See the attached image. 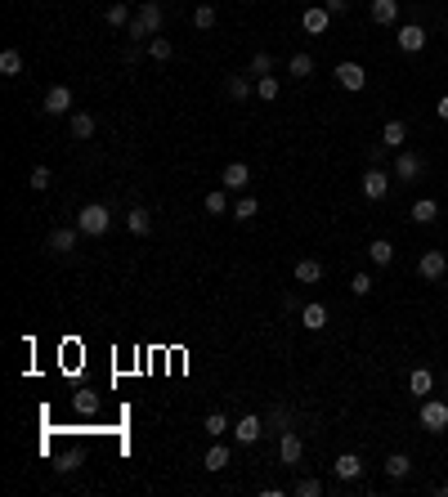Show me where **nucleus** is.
Here are the masks:
<instances>
[{"instance_id": "1", "label": "nucleus", "mask_w": 448, "mask_h": 497, "mask_svg": "<svg viewBox=\"0 0 448 497\" xmlns=\"http://www.w3.org/2000/svg\"><path fill=\"white\" fill-rule=\"evenodd\" d=\"M162 22H166V9L157 5V0H143L135 9V18H130V36H135V45L143 36H162Z\"/></svg>"}, {"instance_id": "2", "label": "nucleus", "mask_w": 448, "mask_h": 497, "mask_svg": "<svg viewBox=\"0 0 448 497\" xmlns=\"http://www.w3.org/2000/svg\"><path fill=\"white\" fill-rule=\"evenodd\" d=\"M108 224H113V211H108L103 202H90V206H81V211H77V228L86 238H103Z\"/></svg>"}, {"instance_id": "3", "label": "nucleus", "mask_w": 448, "mask_h": 497, "mask_svg": "<svg viewBox=\"0 0 448 497\" xmlns=\"http://www.w3.org/2000/svg\"><path fill=\"white\" fill-rule=\"evenodd\" d=\"M421 430H430V434L448 430V404L444 399H421Z\"/></svg>"}, {"instance_id": "4", "label": "nucleus", "mask_w": 448, "mask_h": 497, "mask_svg": "<svg viewBox=\"0 0 448 497\" xmlns=\"http://www.w3.org/2000/svg\"><path fill=\"white\" fill-rule=\"evenodd\" d=\"M417 273L426 278V283H444V278H448V256H444V251H421Z\"/></svg>"}, {"instance_id": "5", "label": "nucleus", "mask_w": 448, "mask_h": 497, "mask_svg": "<svg viewBox=\"0 0 448 497\" xmlns=\"http://www.w3.org/2000/svg\"><path fill=\"white\" fill-rule=\"evenodd\" d=\"M300 457H305V439H300L296 430H283V434H278V462H283V466H296Z\"/></svg>"}, {"instance_id": "6", "label": "nucleus", "mask_w": 448, "mask_h": 497, "mask_svg": "<svg viewBox=\"0 0 448 497\" xmlns=\"http://www.w3.org/2000/svg\"><path fill=\"white\" fill-rule=\"evenodd\" d=\"M41 112H45V117L72 112V90H68V86H50V90H45V99H41Z\"/></svg>"}, {"instance_id": "7", "label": "nucleus", "mask_w": 448, "mask_h": 497, "mask_svg": "<svg viewBox=\"0 0 448 497\" xmlns=\"http://www.w3.org/2000/svg\"><path fill=\"white\" fill-rule=\"evenodd\" d=\"M260 434H264V421L256 417V412H247V417H238V421H233V439H238L242 448H251V444L260 439Z\"/></svg>"}, {"instance_id": "8", "label": "nucleus", "mask_w": 448, "mask_h": 497, "mask_svg": "<svg viewBox=\"0 0 448 497\" xmlns=\"http://www.w3.org/2000/svg\"><path fill=\"white\" fill-rule=\"evenodd\" d=\"M251 184V171H247V162H229L224 171H220V188H229V193H242Z\"/></svg>"}, {"instance_id": "9", "label": "nucleus", "mask_w": 448, "mask_h": 497, "mask_svg": "<svg viewBox=\"0 0 448 497\" xmlns=\"http://www.w3.org/2000/svg\"><path fill=\"white\" fill-rule=\"evenodd\" d=\"M385 193H390V175H385L381 166H372V171L363 175V198H368V202H381Z\"/></svg>"}, {"instance_id": "10", "label": "nucleus", "mask_w": 448, "mask_h": 497, "mask_svg": "<svg viewBox=\"0 0 448 497\" xmlns=\"http://www.w3.org/2000/svg\"><path fill=\"white\" fill-rule=\"evenodd\" d=\"M336 86L350 90V94H359L363 86H368V72H363L359 63H341V67H336Z\"/></svg>"}, {"instance_id": "11", "label": "nucleus", "mask_w": 448, "mask_h": 497, "mask_svg": "<svg viewBox=\"0 0 448 497\" xmlns=\"http://www.w3.org/2000/svg\"><path fill=\"white\" fill-rule=\"evenodd\" d=\"M421 171H426V157H421V153H399V162H395V179H404V184H408V179H417Z\"/></svg>"}, {"instance_id": "12", "label": "nucleus", "mask_w": 448, "mask_h": 497, "mask_svg": "<svg viewBox=\"0 0 448 497\" xmlns=\"http://www.w3.org/2000/svg\"><path fill=\"white\" fill-rule=\"evenodd\" d=\"M395 41H399V50H404V54H421V50H426V32H421L417 22L399 27V36H395Z\"/></svg>"}, {"instance_id": "13", "label": "nucleus", "mask_w": 448, "mask_h": 497, "mask_svg": "<svg viewBox=\"0 0 448 497\" xmlns=\"http://www.w3.org/2000/svg\"><path fill=\"white\" fill-rule=\"evenodd\" d=\"M77 238H81V228H77V224H72V228H54L45 247H50L54 256H72V247H77Z\"/></svg>"}, {"instance_id": "14", "label": "nucleus", "mask_w": 448, "mask_h": 497, "mask_svg": "<svg viewBox=\"0 0 448 497\" xmlns=\"http://www.w3.org/2000/svg\"><path fill=\"white\" fill-rule=\"evenodd\" d=\"M328 22H332V14H328V5H309L305 14H300V27H305L309 36H319V32H328Z\"/></svg>"}, {"instance_id": "15", "label": "nucleus", "mask_w": 448, "mask_h": 497, "mask_svg": "<svg viewBox=\"0 0 448 497\" xmlns=\"http://www.w3.org/2000/svg\"><path fill=\"white\" fill-rule=\"evenodd\" d=\"M300 323H305L309 332H323V327H328V305H319V300L300 305Z\"/></svg>"}, {"instance_id": "16", "label": "nucleus", "mask_w": 448, "mask_h": 497, "mask_svg": "<svg viewBox=\"0 0 448 497\" xmlns=\"http://www.w3.org/2000/svg\"><path fill=\"white\" fill-rule=\"evenodd\" d=\"M126 228H130L135 238L153 233V211H143V206H130V211H126Z\"/></svg>"}, {"instance_id": "17", "label": "nucleus", "mask_w": 448, "mask_h": 497, "mask_svg": "<svg viewBox=\"0 0 448 497\" xmlns=\"http://www.w3.org/2000/svg\"><path fill=\"white\" fill-rule=\"evenodd\" d=\"M372 22H377V27H390V22L399 18V0H372Z\"/></svg>"}, {"instance_id": "18", "label": "nucleus", "mask_w": 448, "mask_h": 497, "mask_svg": "<svg viewBox=\"0 0 448 497\" xmlns=\"http://www.w3.org/2000/svg\"><path fill=\"white\" fill-rule=\"evenodd\" d=\"M385 475H390V479H408V475H413V457H408V453H390V457H385Z\"/></svg>"}, {"instance_id": "19", "label": "nucleus", "mask_w": 448, "mask_h": 497, "mask_svg": "<svg viewBox=\"0 0 448 497\" xmlns=\"http://www.w3.org/2000/svg\"><path fill=\"white\" fill-rule=\"evenodd\" d=\"M224 94H229V99H238V103H247L251 94H256V86H251L247 77H238V72H233V77L224 81Z\"/></svg>"}, {"instance_id": "20", "label": "nucleus", "mask_w": 448, "mask_h": 497, "mask_svg": "<svg viewBox=\"0 0 448 497\" xmlns=\"http://www.w3.org/2000/svg\"><path fill=\"white\" fill-rule=\"evenodd\" d=\"M368 260L377 264V269H385V264L395 260V247H390L385 238H372V242H368Z\"/></svg>"}, {"instance_id": "21", "label": "nucleus", "mask_w": 448, "mask_h": 497, "mask_svg": "<svg viewBox=\"0 0 448 497\" xmlns=\"http://www.w3.org/2000/svg\"><path fill=\"white\" fill-rule=\"evenodd\" d=\"M408 390H413V394H430L435 390V372L430 368H413V372H408Z\"/></svg>"}, {"instance_id": "22", "label": "nucleus", "mask_w": 448, "mask_h": 497, "mask_svg": "<svg viewBox=\"0 0 448 497\" xmlns=\"http://www.w3.org/2000/svg\"><path fill=\"white\" fill-rule=\"evenodd\" d=\"M359 475H363V462H359L354 453H341V457H336V479L350 484V479H359Z\"/></svg>"}, {"instance_id": "23", "label": "nucleus", "mask_w": 448, "mask_h": 497, "mask_svg": "<svg viewBox=\"0 0 448 497\" xmlns=\"http://www.w3.org/2000/svg\"><path fill=\"white\" fill-rule=\"evenodd\" d=\"M94 130H99V121L90 112H72V139H94Z\"/></svg>"}, {"instance_id": "24", "label": "nucleus", "mask_w": 448, "mask_h": 497, "mask_svg": "<svg viewBox=\"0 0 448 497\" xmlns=\"http://www.w3.org/2000/svg\"><path fill=\"white\" fill-rule=\"evenodd\" d=\"M130 18H135V14H130V5H121V0H113V5L103 9V22H108V27H130Z\"/></svg>"}, {"instance_id": "25", "label": "nucleus", "mask_w": 448, "mask_h": 497, "mask_svg": "<svg viewBox=\"0 0 448 497\" xmlns=\"http://www.w3.org/2000/svg\"><path fill=\"white\" fill-rule=\"evenodd\" d=\"M296 283H300V287L323 283V264H319V260H296Z\"/></svg>"}, {"instance_id": "26", "label": "nucleus", "mask_w": 448, "mask_h": 497, "mask_svg": "<svg viewBox=\"0 0 448 497\" xmlns=\"http://www.w3.org/2000/svg\"><path fill=\"white\" fill-rule=\"evenodd\" d=\"M413 220H417V224H435V220H440V202H435V198L413 202Z\"/></svg>"}, {"instance_id": "27", "label": "nucleus", "mask_w": 448, "mask_h": 497, "mask_svg": "<svg viewBox=\"0 0 448 497\" xmlns=\"http://www.w3.org/2000/svg\"><path fill=\"white\" fill-rule=\"evenodd\" d=\"M404 139H408V126H404V121H385V130H381V143H385V148H404Z\"/></svg>"}, {"instance_id": "28", "label": "nucleus", "mask_w": 448, "mask_h": 497, "mask_svg": "<svg viewBox=\"0 0 448 497\" xmlns=\"http://www.w3.org/2000/svg\"><path fill=\"white\" fill-rule=\"evenodd\" d=\"M247 72H251V77H274V54H264V50H256V54H251V63H247Z\"/></svg>"}, {"instance_id": "29", "label": "nucleus", "mask_w": 448, "mask_h": 497, "mask_svg": "<svg viewBox=\"0 0 448 497\" xmlns=\"http://www.w3.org/2000/svg\"><path fill=\"white\" fill-rule=\"evenodd\" d=\"M287 72H292L296 81H305L309 72H314V54H305V50H300V54H292V58H287Z\"/></svg>"}, {"instance_id": "30", "label": "nucleus", "mask_w": 448, "mask_h": 497, "mask_svg": "<svg viewBox=\"0 0 448 497\" xmlns=\"http://www.w3.org/2000/svg\"><path fill=\"white\" fill-rule=\"evenodd\" d=\"M256 211H260V202H256V198H247V193H242V198L233 202V220H238V224L256 220Z\"/></svg>"}, {"instance_id": "31", "label": "nucleus", "mask_w": 448, "mask_h": 497, "mask_svg": "<svg viewBox=\"0 0 448 497\" xmlns=\"http://www.w3.org/2000/svg\"><path fill=\"white\" fill-rule=\"evenodd\" d=\"M0 77H9V81L23 77V54H18V50H5V54H0Z\"/></svg>"}, {"instance_id": "32", "label": "nucleus", "mask_w": 448, "mask_h": 497, "mask_svg": "<svg viewBox=\"0 0 448 497\" xmlns=\"http://www.w3.org/2000/svg\"><path fill=\"white\" fill-rule=\"evenodd\" d=\"M202 466H207V470H224V466H229V448H224V444H211V448H207V462H202Z\"/></svg>"}, {"instance_id": "33", "label": "nucleus", "mask_w": 448, "mask_h": 497, "mask_svg": "<svg viewBox=\"0 0 448 497\" xmlns=\"http://www.w3.org/2000/svg\"><path fill=\"white\" fill-rule=\"evenodd\" d=\"M148 54L157 58V63H166V58H171V54H175V45H171V41H166V36H148Z\"/></svg>"}, {"instance_id": "34", "label": "nucleus", "mask_w": 448, "mask_h": 497, "mask_svg": "<svg viewBox=\"0 0 448 497\" xmlns=\"http://www.w3.org/2000/svg\"><path fill=\"white\" fill-rule=\"evenodd\" d=\"M292 493H296V497H319V493H323V479H319V475H305V479L292 484Z\"/></svg>"}, {"instance_id": "35", "label": "nucleus", "mask_w": 448, "mask_h": 497, "mask_svg": "<svg viewBox=\"0 0 448 497\" xmlns=\"http://www.w3.org/2000/svg\"><path fill=\"white\" fill-rule=\"evenodd\" d=\"M54 184V175H50V166H32V175H27V188H36V193H45Z\"/></svg>"}, {"instance_id": "36", "label": "nucleus", "mask_w": 448, "mask_h": 497, "mask_svg": "<svg viewBox=\"0 0 448 497\" xmlns=\"http://www.w3.org/2000/svg\"><path fill=\"white\" fill-rule=\"evenodd\" d=\"M202 426H207V439H220V434L229 430V417H224V412H207V421H202Z\"/></svg>"}, {"instance_id": "37", "label": "nucleus", "mask_w": 448, "mask_h": 497, "mask_svg": "<svg viewBox=\"0 0 448 497\" xmlns=\"http://www.w3.org/2000/svg\"><path fill=\"white\" fill-rule=\"evenodd\" d=\"M207 211H211V215H224V211H229V188H211V193H207Z\"/></svg>"}, {"instance_id": "38", "label": "nucleus", "mask_w": 448, "mask_h": 497, "mask_svg": "<svg viewBox=\"0 0 448 497\" xmlns=\"http://www.w3.org/2000/svg\"><path fill=\"white\" fill-rule=\"evenodd\" d=\"M256 99H264V103L278 99V77H260L256 81Z\"/></svg>"}, {"instance_id": "39", "label": "nucleus", "mask_w": 448, "mask_h": 497, "mask_svg": "<svg viewBox=\"0 0 448 497\" xmlns=\"http://www.w3.org/2000/svg\"><path fill=\"white\" fill-rule=\"evenodd\" d=\"M193 22H198L202 32H211V27H215V9H211V5H198V9H193Z\"/></svg>"}, {"instance_id": "40", "label": "nucleus", "mask_w": 448, "mask_h": 497, "mask_svg": "<svg viewBox=\"0 0 448 497\" xmlns=\"http://www.w3.org/2000/svg\"><path fill=\"white\" fill-rule=\"evenodd\" d=\"M269 426H274L278 434H283V430H292V412H287V408H274V412H269Z\"/></svg>"}, {"instance_id": "41", "label": "nucleus", "mask_w": 448, "mask_h": 497, "mask_svg": "<svg viewBox=\"0 0 448 497\" xmlns=\"http://www.w3.org/2000/svg\"><path fill=\"white\" fill-rule=\"evenodd\" d=\"M350 292H354V296H368V292H372V273H354V278H350Z\"/></svg>"}, {"instance_id": "42", "label": "nucleus", "mask_w": 448, "mask_h": 497, "mask_svg": "<svg viewBox=\"0 0 448 497\" xmlns=\"http://www.w3.org/2000/svg\"><path fill=\"white\" fill-rule=\"evenodd\" d=\"M385 153H390L385 143H372V148H368V162H372V166H381V162H385Z\"/></svg>"}, {"instance_id": "43", "label": "nucleus", "mask_w": 448, "mask_h": 497, "mask_svg": "<svg viewBox=\"0 0 448 497\" xmlns=\"http://www.w3.org/2000/svg\"><path fill=\"white\" fill-rule=\"evenodd\" d=\"M345 9H350V0H328V14H332V18L345 14Z\"/></svg>"}, {"instance_id": "44", "label": "nucleus", "mask_w": 448, "mask_h": 497, "mask_svg": "<svg viewBox=\"0 0 448 497\" xmlns=\"http://www.w3.org/2000/svg\"><path fill=\"white\" fill-rule=\"evenodd\" d=\"M435 112H440V121H448V94H444L440 103H435Z\"/></svg>"}, {"instance_id": "45", "label": "nucleus", "mask_w": 448, "mask_h": 497, "mask_svg": "<svg viewBox=\"0 0 448 497\" xmlns=\"http://www.w3.org/2000/svg\"><path fill=\"white\" fill-rule=\"evenodd\" d=\"M444 292H448V278H444Z\"/></svg>"}, {"instance_id": "46", "label": "nucleus", "mask_w": 448, "mask_h": 497, "mask_svg": "<svg viewBox=\"0 0 448 497\" xmlns=\"http://www.w3.org/2000/svg\"><path fill=\"white\" fill-rule=\"evenodd\" d=\"M444 385H448V372H444Z\"/></svg>"}]
</instances>
